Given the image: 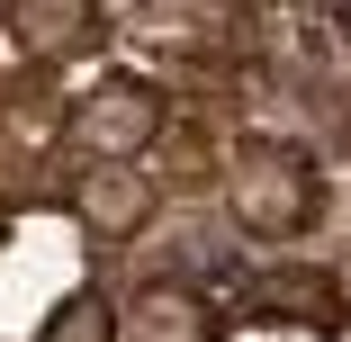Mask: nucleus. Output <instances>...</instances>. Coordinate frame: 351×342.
I'll return each mask as SVG.
<instances>
[{
  "instance_id": "obj_1",
  "label": "nucleus",
  "mask_w": 351,
  "mask_h": 342,
  "mask_svg": "<svg viewBox=\"0 0 351 342\" xmlns=\"http://www.w3.org/2000/svg\"><path fill=\"white\" fill-rule=\"evenodd\" d=\"M226 208H234V225H243V234L289 243V234H306V225H315L324 180H315V162H306L298 145L252 135V145H234V154H226Z\"/></svg>"
},
{
  "instance_id": "obj_2",
  "label": "nucleus",
  "mask_w": 351,
  "mask_h": 342,
  "mask_svg": "<svg viewBox=\"0 0 351 342\" xmlns=\"http://www.w3.org/2000/svg\"><path fill=\"white\" fill-rule=\"evenodd\" d=\"M73 135H82L90 162H135V154L162 145V99H154L145 82H99V90L73 108Z\"/></svg>"
},
{
  "instance_id": "obj_3",
  "label": "nucleus",
  "mask_w": 351,
  "mask_h": 342,
  "mask_svg": "<svg viewBox=\"0 0 351 342\" xmlns=\"http://www.w3.org/2000/svg\"><path fill=\"white\" fill-rule=\"evenodd\" d=\"M243 315H261V324H306V333H342L351 324V306H342V289H333V270H261V280L243 289Z\"/></svg>"
},
{
  "instance_id": "obj_4",
  "label": "nucleus",
  "mask_w": 351,
  "mask_h": 342,
  "mask_svg": "<svg viewBox=\"0 0 351 342\" xmlns=\"http://www.w3.org/2000/svg\"><path fill=\"white\" fill-rule=\"evenodd\" d=\"M73 208H82V225L99 243H126V234H145V217H154V180L126 171V162H90L82 189H73Z\"/></svg>"
},
{
  "instance_id": "obj_5",
  "label": "nucleus",
  "mask_w": 351,
  "mask_h": 342,
  "mask_svg": "<svg viewBox=\"0 0 351 342\" xmlns=\"http://www.w3.org/2000/svg\"><path fill=\"white\" fill-rule=\"evenodd\" d=\"M117 342H217V306L198 289H180V280H154L117 315Z\"/></svg>"
},
{
  "instance_id": "obj_6",
  "label": "nucleus",
  "mask_w": 351,
  "mask_h": 342,
  "mask_svg": "<svg viewBox=\"0 0 351 342\" xmlns=\"http://www.w3.org/2000/svg\"><path fill=\"white\" fill-rule=\"evenodd\" d=\"M36 342H117V306L99 297V289H73L54 315H45V333Z\"/></svg>"
},
{
  "instance_id": "obj_7",
  "label": "nucleus",
  "mask_w": 351,
  "mask_h": 342,
  "mask_svg": "<svg viewBox=\"0 0 351 342\" xmlns=\"http://www.w3.org/2000/svg\"><path fill=\"white\" fill-rule=\"evenodd\" d=\"M162 171H171V189H198V180H226V162L198 145V135H171L162 145Z\"/></svg>"
},
{
  "instance_id": "obj_8",
  "label": "nucleus",
  "mask_w": 351,
  "mask_h": 342,
  "mask_svg": "<svg viewBox=\"0 0 351 342\" xmlns=\"http://www.w3.org/2000/svg\"><path fill=\"white\" fill-rule=\"evenodd\" d=\"M342 145H351V108H342Z\"/></svg>"
},
{
  "instance_id": "obj_9",
  "label": "nucleus",
  "mask_w": 351,
  "mask_h": 342,
  "mask_svg": "<svg viewBox=\"0 0 351 342\" xmlns=\"http://www.w3.org/2000/svg\"><path fill=\"white\" fill-rule=\"evenodd\" d=\"M342 36H351V10H342Z\"/></svg>"
}]
</instances>
